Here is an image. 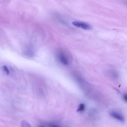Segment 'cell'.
I'll return each mask as SVG.
<instances>
[{
	"label": "cell",
	"mask_w": 127,
	"mask_h": 127,
	"mask_svg": "<svg viewBox=\"0 0 127 127\" xmlns=\"http://www.w3.org/2000/svg\"><path fill=\"white\" fill-rule=\"evenodd\" d=\"M57 58L59 61L64 65H68L69 64V60L67 56L62 51H59L57 53Z\"/></svg>",
	"instance_id": "cell-1"
},
{
	"label": "cell",
	"mask_w": 127,
	"mask_h": 127,
	"mask_svg": "<svg viewBox=\"0 0 127 127\" xmlns=\"http://www.w3.org/2000/svg\"><path fill=\"white\" fill-rule=\"evenodd\" d=\"M72 24L76 27L80 28L84 30H90L91 29V26L89 24L83 21H74L72 22Z\"/></svg>",
	"instance_id": "cell-2"
},
{
	"label": "cell",
	"mask_w": 127,
	"mask_h": 127,
	"mask_svg": "<svg viewBox=\"0 0 127 127\" xmlns=\"http://www.w3.org/2000/svg\"><path fill=\"white\" fill-rule=\"evenodd\" d=\"M110 115L113 118L116 119L118 121H119L122 122H124L125 121V118H124V116L122 114H121L117 111H111Z\"/></svg>",
	"instance_id": "cell-3"
},
{
	"label": "cell",
	"mask_w": 127,
	"mask_h": 127,
	"mask_svg": "<svg viewBox=\"0 0 127 127\" xmlns=\"http://www.w3.org/2000/svg\"><path fill=\"white\" fill-rule=\"evenodd\" d=\"M109 74L111 77L115 79L116 78H118V73L116 70H110L109 71Z\"/></svg>",
	"instance_id": "cell-4"
},
{
	"label": "cell",
	"mask_w": 127,
	"mask_h": 127,
	"mask_svg": "<svg viewBox=\"0 0 127 127\" xmlns=\"http://www.w3.org/2000/svg\"><path fill=\"white\" fill-rule=\"evenodd\" d=\"M85 108V106L84 104L83 103H81L79 105L78 107V109L77 110V111L78 112H82L84 111Z\"/></svg>",
	"instance_id": "cell-5"
},
{
	"label": "cell",
	"mask_w": 127,
	"mask_h": 127,
	"mask_svg": "<svg viewBox=\"0 0 127 127\" xmlns=\"http://www.w3.org/2000/svg\"><path fill=\"white\" fill-rule=\"evenodd\" d=\"M2 69H3V71L5 72V73L6 74H7V75L9 74V69H8V67H7L6 65H3L2 67Z\"/></svg>",
	"instance_id": "cell-6"
},
{
	"label": "cell",
	"mask_w": 127,
	"mask_h": 127,
	"mask_svg": "<svg viewBox=\"0 0 127 127\" xmlns=\"http://www.w3.org/2000/svg\"><path fill=\"white\" fill-rule=\"evenodd\" d=\"M21 127H31V126L28 123H27V122H26L25 121H23L21 123Z\"/></svg>",
	"instance_id": "cell-7"
},
{
	"label": "cell",
	"mask_w": 127,
	"mask_h": 127,
	"mask_svg": "<svg viewBox=\"0 0 127 127\" xmlns=\"http://www.w3.org/2000/svg\"><path fill=\"white\" fill-rule=\"evenodd\" d=\"M47 126H48V127H61L59 125H58L57 124H53V123L48 124Z\"/></svg>",
	"instance_id": "cell-8"
},
{
	"label": "cell",
	"mask_w": 127,
	"mask_h": 127,
	"mask_svg": "<svg viewBox=\"0 0 127 127\" xmlns=\"http://www.w3.org/2000/svg\"><path fill=\"white\" fill-rule=\"evenodd\" d=\"M123 100L125 101V102H127V94H124L123 96Z\"/></svg>",
	"instance_id": "cell-9"
}]
</instances>
